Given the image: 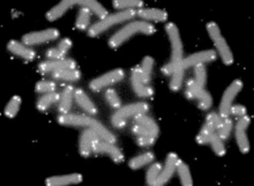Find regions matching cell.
<instances>
[{"label": "cell", "mask_w": 254, "mask_h": 186, "mask_svg": "<svg viewBox=\"0 0 254 186\" xmlns=\"http://www.w3.org/2000/svg\"><path fill=\"white\" fill-rule=\"evenodd\" d=\"M165 30H167L169 40H170L172 52L170 62L162 67V73L164 75H172L179 68V65L183 61V43L179 30L175 23H168Z\"/></svg>", "instance_id": "cell-1"}, {"label": "cell", "mask_w": 254, "mask_h": 186, "mask_svg": "<svg viewBox=\"0 0 254 186\" xmlns=\"http://www.w3.org/2000/svg\"><path fill=\"white\" fill-rule=\"evenodd\" d=\"M156 29L153 24L146 21H134L127 24L126 27L123 28L119 31H117L114 36L109 41V45L112 49H117L121 47L123 43H125L127 40H129L133 35L135 34H146V35H153Z\"/></svg>", "instance_id": "cell-2"}, {"label": "cell", "mask_w": 254, "mask_h": 186, "mask_svg": "<svg viewBox=\"0 0 254 186\" xmlns=\"http://www.w3.org/2000/svg\"><path fill=\"white\" fill-rule=\"evenodd\" d=\"M134 16H136V10L135 9H126L122 10V12H118L116 14H112V15H108L104 20H101L100 22L95 23L94 26H91L88 30V35L91 37L97 36L103 33V31L108 30L109 28L118 23H123L127 20H132Z\"/></svg>", "instance_id": "cell-3"}, {"label": "cell", "mask_w": 254, "mask_h": 186, "mask_svg": "<svg viewBox=\"0 0 254 186\" xmlns=\"http://www.w3.org/2000/svg\"><path fill=\"white\" fill-rule=\"evenodd\" d=\"M207 31L214 42L215 48H216L218 54H220L222 62L225 65H231L234 62V55H232L230 48H229L228 43L225 42L224 37L222 36L220 28H218L217 24L215 22H209L207 24Z\"/></svg>", "instance_id": "cell-4"}, {"label": "cell", "mask_w": 254, "mask_h": 186, "mask_svg": "<svg viewBox=\"0 0 254 186\" xmlns=\"http://www.w3.org/2000/svg\"><path fill=\"white\" fill-rule=\"evenodd\" d=\"M186 97L190 100H199V108L201 110H208L213 104V98L203 87H200L194 80H190L186 87Z\"/></svg>", "instance_id": "cell-5"}, {"label": "cell", "mask_w": 254, "mask_h": 186, "mask_svg": "<svg viewBox=\"0 0 254 186\" xmlns=\"http://www.w3.org/2000/svg\"><path fill=\"white\" fill-rule=\"evenodd\" d=\"M222 118L220 115L215 114V112H211L207 116V121L202 126V128L200 129L199 134L196 136V142L200 143V145H206V143H209L213 135L216 132L218 126H220Z\"/></svg>", "instance_id": "cell-6"}, {"label": "cell", "mask_w": 254, "mask_h": 186, "mask_svg": "<svg viewBox=\"0 0 254 186\" xmlns=\"http://www.w3.org/2000/svg\"><path fill=\"white\" fill-rule=\"evenodd\" d=\"M242 89L243 82L241 80H235V81L225 89L220 104V116L222 118L229 117V115H230V109L232 107V102H234L236 96L241 93Z\"/></svg>", "instance_id": "cell-7"}, {"label": "cell", "mask_w": 254, "mask_h": 186, "mask_svg": "<svg viewBox=\"0 0 254 186\" xmlns=\"http://www.w3.org/2000/svg\"><path fill=\"white\" fill-rule=\"evenodd\" d=\"M59 37V31L55 28L51 29L42 30V31H35V33L26 34L22 37V43L27 47H34V45L45 43V42L55 41Z\"/></svg>", "instance_id": "cell-8"}, {"label": "cell", "mask_w": 254, "mask_h": 186, "mask_svg": "<svg viewBox=\"0 0 254 186\" xmlns=\"http://www.w3.org/2000/svg\"><path fill=\"white\" fill-rule=\"evenodd\" d=\"M124 78H125V72L123 71L122 68H117L109 73H105L104 75L100 76V78L94 79L93 81L89 83V86H90V89L94 90V92H100V90L105 88V87L122 81Z\"/></svg>", "instance_id": "cell-9"}, {"label": "cell", "mask_w": 254, "mask_h": 186, "mask_svg": "<svg viewBox=\"0 0 254 186\" xmlns=\"http://www.w3.org/2000/svg\"><path fill=\"white\" fill-rule=\"evenodd\" d=\"M217 58V54L214 50H206V51H201L197 52V54H194L190 57L183 59L179 67L183 68L185 71L186 68L192 67V66H196V65H201V64H206V62H214L215 59Z\"/></svg>", "instance_id": "cell-10"}, {"label": "cell", "mask_w": 254, "mask_h": 186, "mask_svg": "<svg viewBox=\"0 0 254 186\" xmlns=\"http://www.w3.org/2000/svg\"><path fill=\"white\" fill-rule=\"evenodd\" d=\"M251 118L249 116H243L239 119L237 125H236V140H237L238 147L243 154H248L250 152V142L246 135V129H248Z\"/></svg>", "instance_id": "cell-11"}, {"label": "cell", "mask_w": 254, "mask_h": 186, "mask_svg": "<svg viewBox=\"0 0 254 186\" xmlns=\"http://www.w3.org/2000/svg\"><path fill=\"white\" fill-rule=\"evenodd\" d=\"M93 152L108 154V155L111 156V159L115 163L124 162V154L122 153L121 149L114 146V143H110L107 141H100V139H98L94 143Z\"/></svg>", "instance_id": "cell-12"}, {"label": "cell", "mask_w": 254, "mask_h": 186, "mask_svg": "<svg viewBox=\"0 0 254 186\" xmlns=\"http://www.w3.org/2000/svg\"><path fill=\"white\" fill-rule=\"evenodd\" d=\"M148 110H149V105H148L147 103H144V102H140V103L129 104L122 109H118V111L116 112L114 116H112V118L123 119V121H125L126 118L133 117V116L135 117V116L146 114Z\"/></svg>", "instance_id": "cell-13"}, {"label": "cell", "mask_w": 254, "mask_h": 186, "mask_svg": "<svg viewBox=\"0 0 254 186\" xmlns=\"http://www.w3.org/2000/svg\"><path fill=\"white\" fill-rule=\"evenodd\" d=\"M63 69H76V62L72 59H63V61H49L44 62L38 66L41 73H54Z\"/></svg>", "instance_id": "cell-14"}, {"label": "cell", "mask_w": 254, "mask_h": 186, "mask_svg": "<svg viewBox=\"0 0 254 186\" xmlns=\"http://www.w3.org/2000/svg\"><path fill=\"white\" fill-rule=\"evenodd\" d=\"M178 162H179V157L177 156V154L175 153L169 154L167 162H165L164 169L160 174V176H158L156 183H155V186H161L165 183H168V182L171 180V177L174 176L175 171L177 170Z\"/></svg>", "instance_id": "cell-15"}, {"label": "cell", "mask_w": 254, "mask_h": 186, "mask_svg": "<svg viewBox=\"0 0 254 186\" xmlns=\"http://www.w3.org/2000/svg\"><path fill=\"white\" fill-rule=\"evenodd\" d=\"M97 133L94 131L93 128L84 129L82 134L80 136V145H79V152L83 157H88L93 153V147L96 140H98Z\"/></svg>", "instance_id": "cell-16"}, {"label": "cell", "mask_w": 254, "mask_h": 186, "mask_svg": "<svg viewBox=\"0 0 254 186\" xmlns=\"http://www.w3.org/2000/svg\"><path fill=\"white\" fill-rule=\"evenodd\" d=\"M130 82H132L133 90L135 92L137 96L150 97L151 95L154 94V90L142 81V76H141L140 67H135L132 71V75H130Z\"/></svg>", "instance_id": "cell-17"}, {"label": "cell", "mask_w": 254, "mask_h": 186, "mask_svg": "<svg viewBox=\"0 0 254 186\" xmlns=\"http://www.w3.org/2000/svg\"><path fill=\"white\" fill-rule=\"evenodd\" d=\"M7 49H8V51L12 52L13 55L26 59V61H33V59H35V56H36V52H35L33 49H30L29 47H27V45L20 43V42L17 41H10L9 43L7 44Z\"/></svg>", "instance_id": "cell-18"}, {"label": "cell", "mask_w": 254, "mask_h": 186, "mask_svg": "<svg viewBox=\"0 0 254 186\" xmlns=\"http://www.w3.org/2000/svg\"><path fill=\"white\" fill-rule=\"evenodd\" d=\"M91 119L93 118L87 117V116L63 114L58 117V123L64 126H88L89 127Z\"/></svg>", "instance_id": "cell-19"}, {"label": "cell", "mask_w": 254, "mask_h": 186, "mask_svg": "<svg viewBox=\"0 0 254 186\" xmlns=\"http://www.w3.org/2000/svg\"><path fill=\"white\" fill-rule=\"evenodd\" d=\"M83 177L80 174H70V175H64V176H54L49 177L45 181V184L48 186H65L70 184H79L82 182Z\"/></svg>", "instance_id": "cell-20"}, {"label": "cell", "mask_w": 254, "mask_h": 186, "mask_svg": "<svg viewBox=\"0 0 254 186\" xmlns=\"http://www.w3.org/2000/svg\"><path fill=\"white\" fill-rule=\"evenodd\" d=\"M74 98H75L76 103L79 104L81 109H83L84 111L91 116H95L97 114V108L96 105L93 103V101L88 97V95L83 92L82 89H76L74 90Z\"/></svg>", "instance_id": "cell-21"}, {"label": "cell", "mask_w": 254, "mask_h": 186, "mask_svg": "<svg viewBox=\"0 0 254 186\" xmlns=\"http://www.w3.org/2000/svg\"><path fill=\"white\" fill-rule=\"evenodd\" d=\"M136 15L143 20H151L156 22H164L168 20V13L158 8H143L136 10Z\"/></svg>", "instance_id": "cell-22"}, {"label": "cell", "mask_w": 254, "mask_h": 186, "mask_svg": "<svg viewBox=\"0 0 254 186\" xmlns=\"http://www.w3.org/2000/svg\"><path fill=\"white\" fill-rule=\"evenodd\" d=\"M75 5V0H64V1H61L57 6H55L54 8H51L49 12L47 13V19L49 21H56L58 20L59 17H62L64 14L67 12V9L70 8V7Z\"/></svg>", "instance_id": "cell-23"}, {"label": "cell", "mask_w": 254, "mask_h": 186, "mask_svg": "<svg viewBox=\"0 0 254 186\" xmlns=\"http://www.w3.org/2000/svg\"><path fill=\"white\" fill-rule=\"evenodd\" d=\"M75 5L86 7L90 12H94L96 14L101 20H104L108 16V10L100 2L95 1V0H75Z\"/></svg>", "instance_id": "cell-24"}, {"label": "cell", "mask_w": 254, "mask_h": 186, "mask_svg": "<svg viewBox=\"0 0 254 186\" xmlns=\"http://www.w3.org/2000/svg\"><path fill=\"white\" fill-rule=\"evenodd\" d=\"M73 95L74 89L72 86L65 87V89L63 90L61 95V103H59V112L61 115L63 114H68L70 108H72V101H73Z\"/></svg>", "instance_id": "cell-25"}, {"label": "cell", "mask_w": 254, "mask_h": 186, "mask_svg": "<svg viewBox=\"0 0 254 186\" xmlns=\"http://www.w3.org/2000/svg\"><path fill=\"white\" fill-rule=\"evenodd\" d=\"M154 160H155L154 153L146 152V153L141 154V155H139V156L133 157V159L129 161L128 166L132 170H137V169H141V168L144 166H147V164L151 163Z\"/></svg>", "instance_id": "cell-26"}, {"label": "cell", "mask_w": 254, "mask_h": 186, "mask_svg": "<svg viewBox=\"0 0 254 186\" xmlns=\"http://www.w3.org/2000/svg\"><path fill=\"white\" fill-rule=\"evenodd\" d=\"M52 78L62 80V81L75 82L81 79V72L77 69H63V71L52 73Z\"/></svg>", "instance_id": "cell-27"}, {"label": "cell", "mask_w": 254, "mask_h": 186, "mask_svg": "<svg viewBox=\"0 0 254 186\" xmlns=\"http://www.w3.org/2000/svg\"><path fill=\"white\" fill-rule=\"evenodd\" d=\"M59 100H61V94L56 92L49 93L47 95H44V96H42L40 100L37 101V109L40 111L48 110L52 104L57 103Z\"/></svg>", "instance_id": "cell-28"}, {"label": "cell", "mask_w": 254, "mask_h": 186, "mask_svg": "<svg viewBox=\"0 0 254 186\" xmlns=\"http://www.w3.org/2000/svg\"><path fill=\"white\" fill-rule=\"evenodd\" d=\"M134 122L136 123V124H140L144 126V127L148 128L150 131L151 134L154 136L158 135V131H160V128H158V126L156 124V122L154 121V119H151L150 117H148L146 115H139V116H135V119H134Z\"/></svg>", "instance_id": "cell-29"}, {"label": "cell", "mask_w": 254, "mask_h": 186, "mask_svg": "<svg viewBox=\"0 0 254 186\" xmlns=\"http://www.w3.org/2000/svg\"><path fill=\"white\" fill-rule=\"evenodd\" d=\"M177 171H178V176L179 180H181V183L184 186H190L193 185V181H192V176H190V168L186 163L183 162V161L179 160L178 166H177Z\"/></svg>", "instance_id": "cell-30"}, {"label": "cell", "mask_w": 254, "mask_h": 186, "mask_svg": "<svg viewBox=\"0 0 254 186\" xmlns=\"http://www.w3.org/2000/svg\"><path fill=\"white\" fill-rule=\"evenodd\" d=\"M90 22V10L86 8V7H81L80 12L77 14L75 26L79 30H86L88 29Z\"/></svg>", "instance_id": "cell-31"}, {"label": "cell", "mask_w": 254, "mask_h": 186, "mask_svg": "<svg viewBox=\"0 0 254 186\" xmlns=\"http://www.w3.org/2000/svg\"><path fill=\"white\" fill-rule=\"evenodd\" d=\"M154 66V59L151 57H146L142 61V64L140 66L141 69V76H142V81L148 85L150 81V74L153 71Z\"/></svg>", "instance_id": "cell-32"}, {"label": "cell", "mask_w": 254, "mask_h": 186, "mask_svg": "<svg viewBox=\"0 0 254 186\" xmlns=\"http://www.w3.org/2000/svg\"><path fill=\"white\" fill-rule=\"evenodd\" d=\"M21 103H22V101H21L20 96H13L12 98H10L8 104H7V107L5 108L6 117H8V118L15 117V116L17 115V112H19V110H20Z\"/></svg>", "instance_id": "cell-33"}, {"label": "cell", "mask_w": 254, "mask_h": 186, "mask_svg": "<svg viewBox=\"0 0 254 186\" xmlns=\"http://www.w3.org/2000/svg\"><path fill=\"white\" fill-rule=\"evenodd\" d=\"M143 6L141 0H115L114 7L117 9H134Z\"/></svg>", "instance_id": "cell-34"}, {"label": "cell", "mask_w": 254, "mask_h": 186, "mask_svg": "<svg viewBox=\"0 0 254 186\" xmlns=\"http://www.w3.org/2000/svg\"><path fill=\"white\" fill-rule=\"evenodd\" d=\"M232 129V121L231 119L223 118L222 119L220 126L217 127V135L220 136L222 140H227L230 135Z\"/></svg>", "instance_id": "cell-35"}, {"label": "cell", "mask_w": 254, "mask_h": 186, "mask_svg": "<svg viewBox=\"0 0 254 186\" xmlns=\"http://www.w3.org/2000/svg\"><path fill=\"white\" fill-rule=\"evenodd\" d=\"M184 69L179 67L174 74H172L171 81H170V89L172 92H178L182 88L183 80H184Z\"/></svg>", "instance_id": "cell-36"}, {"label": "cell", "mask_w": 254, "mask_h": 186, "mask_svg": "<svg viewBox=\"0 0 254 186\" xmlns=\"http://www.w3.org/2000/svg\"><path fill=\"white\" fill-rule=\"evenodd\" d=\"M161 170H162V164L158 162L154 163L153 166L149 168V170H148L147 173V177H146L148 185H155L158 176H160Z\"/></svg>", "instance_id": "cell-37"}, {"label": "cell", "mask_w": 254, "mask_h": 186, "mask_svg": "<svg viewBox=\"0 0 254 186\" xmlns=\"http://www.w3.org/2000/svg\"><path fill=\"white\" fill-rule=\"evenodd\" d=\"M210 145H211V148H213L214 153L216 154L217 156H224L225 155V147H224V143L222 141V139L220 136L217 135V133H215L213 135V138L210 140Z\"/></svg>", "instance_id": "cell-38"}, {"label": "cell", "mask_w": 254, "mask_h": 186, "mask_svg": "<svg viewBox=\"0 0 254 186\" xmlns=\"http://www.w3.org/2000/svg\"><path fill=\"white\" fill-rule=\"evenodd\" d=\"M194 73H195V79H194V81H195L200 87H203L204 83L207 81V71L204 65H196L195 68H194Z\"/></svg>", "instance_id": "cell-39"}, {"label": "cell", "mask_w": 254, "mask_h": 186, "mask_svg": "<svg viewBox=\"0 0 254 186\" xmlns=\"http://www.w3.org/2000/svg\"><path fill=\"white\" fill-rule=\"evenodd\" d=\"M105 98H107V102L109 103V105L115 109H119L122 105V101L119 98L118 94L116 93V90L114 89H108L105 92Z\"/></svg>", "instance_id": "cell-40"}, {"label": "cell", "mask_w": 254, "mask_h": 186, "mask_svg": "<svg viewBox=\"0 0 254 186\" xmlns=\"http://www.w3.org/2000/svg\"><path fill=\"white\" fill-rule=\"evenodd\" d=\"M56 83L52 81H40L37 82L36 87H35V90L36 93L40 94H49V93H54L56 90Z\"/></svg>", "instance_id": "cell-41"}, {"label": "cell", "mask_w": 254, "mask_h": 186, "mask_svg": "<svg viewBox=\"0 0 254 186\" xmlns=\"http://www.w3.org/2000/svg\"><path fill=\"white\" fill-rule=\"evenodd\" d=\"M45 57L50 61H63V59H66V54H64L62 50L59 49H49L45 54Z\"/></svg>", "instance_id": "cell-42"}, {"label": "cell", "mask_w": 254, "mask_h": 186, "mask_svg": "<svg viewBox=\"0 0 254 186\" xmlns=\"http://www.w3.org/2000/svg\"><path fill=\"white\" fill-rule=\"evenodd\" d=\"M155 141H156V138L151 135H144V136H139V138H137V145L141 147L153 146Z\"/></svg>", "instance_id": "cell-43"}, {"label": "cell", "mask_w": 254, "mask_h": 186, "mask_svg": "<svg viewBox=\"0 0 254 186\" xmlns=\"http://www.w3.org/2000/svg\"><path fill=\"white\" fill-rule=\"evenodd\" d=\"M246 108L244 105H241V104H237V105H232L231 109H230V115H234L235 117H243V116L246 115Z\"/></svg>", "instance_id": "cell-44"}, {"label": "cell", "mask_w": 254, "mask_h": 186, "mask_svg": "<svg viewBox=\"0 0 254 186\" xmlns=\"http://www.w3.org/2000/svg\"><path fill=\"white\" fill-rule=\"evenodd\" d=\"M133 133H134V134H136L137 136H144V135L154 136L150 133L149 129L146 128V127H144V126L140 125V124H136V125L133 126ZM155 138H156V136H155Z\"/></svg>", "instance_id": "cell-45"}, {"label": "cell", "mask_w": 254, "mask_h": 186, "mask_svg": "<svg viewBox=\"0 0 254 186\" xmlns=\"http://www.w3.org/2000/svg\"><path fill=\"white\" fill-rule=\"evenodd\" d=\"M72 45H73V43H72V41L69 40V38H64L61 43L58 44V49H59V50H62L64 54H67L69 49L72 48Z\"/></svg>", "instance_id": "cell-46"}]
</instances>
